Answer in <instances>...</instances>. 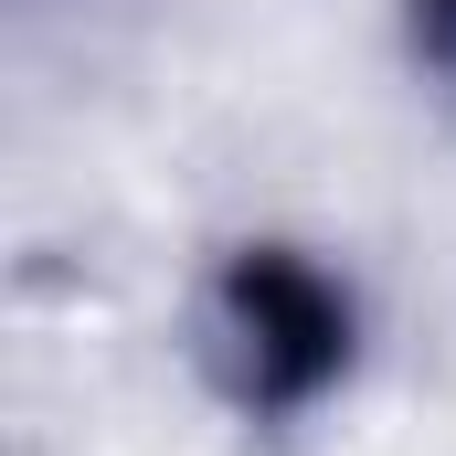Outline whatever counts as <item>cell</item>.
Masks as SVG:
<instances>
[{
  "label": "cell",
  "instance_id": "6da1fadb",
  "mask_svg": "<svg viewBox=\"0 0 456 456\" xmlns=\"http://www.w3.org/2000/svg\"><path fill=\"white\" fill-rule=\"evenodd\" d=\"M350 287L297 255V244H244L213 287V340H224V382L255 414H297L350 371Z\"/></svg>",
  "mask_w": 456,
  "mask_h": 456
},
{
  "label": "cell",
  "instance_id": "7a4b0ae2",
  "mask_svg": "<svg viewBox=\"0 0 456 456\" xmlns=\"http://www.w3.org/2000/svg\"><path fill=\"white\" fill-rule=\"evenodd\" d=\"M414 53L456 86V0H414Z\"/></svg>",
  "mask_w": 456,
  "mask_h": 456
}]
</instances>
